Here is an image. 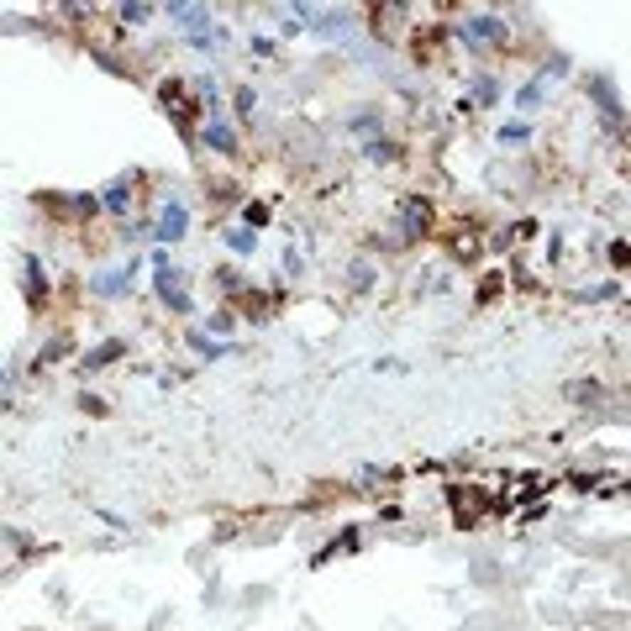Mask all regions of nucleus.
<instances>
[{
	"label": "nucleus",
	"mask_w": 631,
	"mask_h": 631,
	"mask_svg": "<svg viewBox=\"0 0 631 631\" xmlns=\"http://www.w3.org/2000/svg\"><path fill=\"white\" fill-rule=\"evenodd\" d=\"M127 200H132V195H127V179H122V184H111V190H105V206H111V211H127Z\"/></svg>",
	"instance_id": "nucleus-11"
},
{
	"label": "nucleus",
	"mask_w": 631,
	"mask_h": 631,
	"mask_svg": "<svg viewBox=\"0 0 631 631\" xmlns=\"http://www.w3.org/2000/svg\"><path fill=\"white\" fill-rule=\"evenodd\" d=\"M405 221H410V237H426L432 232V206L426 200H405Z\"/></svg>",
	"instance_id": "nucleus-4"
},
{
	"label": "nucleus",
	"mask_w": 631,
	"mask_h": 631,
	"mask_svg": "<svg viewBox=\"0 0 631 631\" xmlns=\"http://www.w3.org/2000/svg\"><path fill=\"white\" fill-rule=\"evenodd\" d=\"M153 285L158 295L174 305V311H190V290H184V279H179V268H169V263H158V274H153Z\"/></svg>",
	"instance_id": "nucleus-2"
},
{
	"label": "nucleus",
	"mask_w": 631,
	"mask_h": 631,
	"mask_svg": "<svg viewBox=\"0 0 631 631\" xmlns=\"http://www.w3.org/2000/svg\"><path fill=\"white\" fill-rule=\"evenodd\" d=\"M26 285H32V305H43L48 285H43V268H37V258H26Z\"/></svg>",
	"instance_id": "nucleus-8"
},
{
	"label": "nucleus",
	"mask_w": 631,
	"mask_h": 631,
	"mask_svg": "<svg viewBox=\"0 0 631 631\" xmlns=\"http://www.w3.org/2000/svg\"><path fill=\"white\" fill-rule=\"evenodd\" d=\"M184 237H190V206H184V200H169L164 221H158V243H184Z\"/></svg>",
	"instance_id": "nucleus-1"
},
{
	"label": "nucleus",
	"mask_w": 631,
	"mask_h": 631,
	"mask_svg": "<svg viewBox=\"0 0 631 631\" xmlns=\"http://www.w3.org/2000/svg\"><path fill=\"white\" fill-rule=\"evenodd\" d=\"M169 11L179 16V26H184V32L195 37V43H211V37H206V26H211V11H206V6H169Z\"/></svg>",
	"instance_id": "nucleus-3"
},
{
	"label": "nucleus",
	"mask_w": 631,
	"mask_h": 631,
	"mask_svg": "<svg viewBox=\"0 0 631 631\" xmlns=\"http://www.w3.org/2000/svg\"><path fill=\"white\" fill-rule=\"evenodd\" d=\"M206 147H211V153H232V147H237V132L226 127V122H211L206 127Z\"/></svg>",
	"instance_id": "nucleus-5"
},
{
	"label": "nucleus",
	"mask_w": 631,
	"mask_h": 631,
	"mask_svg": "<svg viewBox=\"0 0 631 631\" xmlns=\"http://www.w3.org/2000/svg\"><path fill=\"white\" fill-rule=\"evenodd\" d=\"M127 285H132V268H127V274H100L95 295H111V300H116V295H127Z\"/></svg>",
	"instance_id": "nucleus-6"
},
{
	"label": "nucleus",
	"mask_w": 631,
	"mask_h": 631,
	"mask_svg": "<svg viewBox=\"0 0 631 631\" xmlns=\"http://www.w3.org/2000/svg\"><path fill=\"white\" fill-rule=\"evenodd\" d=\"M111 358H122V342H100L95 353L85 358V368H100V364H111Z\"/></svg>",
	"instance_id": "nucleus-9"
},
{
	"label": "nucleus",
	"mask_w": 631,
	"mask_h": 631,
	"mask_svg": "<svg viewBox=\"0 0 631 631\" xmlns=\"http://www.w3.org/2000/svg\"><path fill=\"white\" fill-rule=\"evenodd\" d=\"M531 137V127L526 122H510V127H500V142H526Z\"/></svg>",
	"instance_id": "nucleus-12"
},
{
	"label": "nucleus",
	"mask_w": 631,
	"mask_h": 631,
	"mask_svg": "<svg viewBox=\"0 0 631 631\" xmlns=\"http://www.w3.org/2000/svg\"><path fill=\"white\" fill-rule=\"evenodd\" d=\"M211 332H232V311H216V316H211Z\"/></svg>",
	"instance_id": "nucleus-16"
},
{
	"label": "nucleus",
	"mask_w": 631,
	"mask_h": 631,
	"mask_svg": "<svg viewBox=\"0 0 631 631\" xmlns=\"http://www.w3.org/2000/svg\"><path fill=\"white\" fill-rule=\"evenodd\" d=\"M536 100H542V85H536V79H531V85H521V95H516V105H521V111H531Z\"/></svg>",
	"instance_id": "nucleus-10"
},
{
	"label": "nucleus",
	"mask_w": 631,
	"mask_h": 631,
	"mask_svg": "<svg viewBox=\"0 0 631 631\" xmlns=\"http://www.w3.org/2000/svg\"><path fill=\"white\" fill-rule=\"evenodd\" d=\"M226 248H232V253H253L258 243H253V232H226Z\"/></svg>",
	"instance_id": "nucleus-13"
},
{
	"label": "nucleus",
	"mask_w": 631,
	"mask_h": 631,
	"mask_svg": "<svg viewBox=\"0 0 631 631\" xmlns=\"http://www.w3.org/2000/svg\"><path fill=\"white\" fill-rule=\"evenodd\" d=\"M147 16H153V11H147V6H122V21H132V26H142Z\"/></svg>",
	"instance_id": "nucleus-14"
},
{
	"label": "nucleus",
	"mask_w": 631,
	"mask_h": 631,
	"mask_svg": "<svg viewBox=\"0 0 631 631\" xmlns=\"http://www.w3.org/2000/svg\"><path fill=\"white\" fill-rule=\"evenodd\" d=\"M468 32H474V37H489V43H500L505 26H500V16H474V21H468Z\"/></svg>",
	"instance_id": "nucleus-7"
},
{
	"label": "nucleus",
	"mask_w": 631,
	"mask_h": 631,
	"mask_svg": "<svg viewBox=\"0 0 631 631\" xmlns=\"http://www.w3.org/2000/svg\"><path fill=\"white\" fill-rule=\"evenodd\" d=\"M195 347H200V353H211V358H221V342H211V337H200V332H195V337H190Z\"/></svg>",
	"instance_id": "nucleus-15"
}]
</instances>
